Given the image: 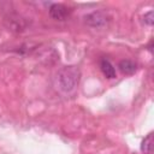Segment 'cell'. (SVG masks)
Wrapping results in <instances>:
<instances>
[{"instance_id": "obj_1", "label": "cell", "mask_w": 154, "mask_h": 154, "mask_svg": "<svg viewBox=\"0 0 154 154\" xmlns=\"http://www.w3.org/2000/svg\"><path fill=\"white\" fill-rule=\"evenodd\" d=\"M81 72L76 66H65L60 69L54 78V87L63 94H71L79 83Z\"/></svg>"}, {"instance_id": "obj_2", "label": "cell", "mask_w": 154, "mask_h": 154, "mask_svg": "<svg viewBox=\"0 0 154 154\" xmlns=\"http://www.w3.org/2000/svg\"><path fill=\"white\" fill-rule=\"evenodd\" d=\"M85 23L93 28H101L107 24V14L101 11L93 12V13L85 16Z\"/></svg>"}, {"instance_id": "obj_3", "label": "cell", "mask_w": 154, "mask_h": 154, "mask_svg": "<svg viewBox=\"0 0 154 154\" xmlns=\"http://www.w3.org/2000/svg\"><path fill=\"white\" fill-rule=\"evenodd\" d=\"M70 8L63 4H53L49 7V16L55 20H65L70 16Z\"/></svg>"}, {"instance_id": "obj_4", "label": "cell", "mask_w": 154, "mask_h": 154, "mask_svg": "<svg viewBox=\"0 0 154 154\" xmlns=\"http://www.w3.org/2000/svg\"><path fill=\"white\" fill-rule=\"evenodd\" d=\"M100 69H101V72L103 73L105 77H107V78H114L116 77V69L109 60L101 59L100 60Z\"/></svg>"}, {"instance_id": "obj_5", "label": "cell", "mask_w": 154, "mask_h": 154, "mask_svg": "<svg viewBox=\"0 0 154 154\" xmlns=\"http://www.w3.org/2000/svg\"><path fill=\"white\" fill-rule=\"evenodd\" d=\"M119 70L122 71V73L124 75H132L136 70H137V65L136 63H134L132 60H129V59H124L119 63L118 65Z\"/></svg>"}, {"instance_id": "obj_6", "label": "cell", "mask_w": 154, "mask_h": 154, "mask_svg": "<svg viewBox=\"0 0 154 154\" xmlns=\"http://www.w3.org/2000/svg\"><path fill=\"white\" fill-rule=\"evenodd\" d=\"M141 150L144 154H153V134H148L141 143Z\"/></svg>"}, {"instance_id": "obj_7", "label": "cell", "mask_w": 154, "mask_h": 154, "mask_svg": "<svg viewBox=\"0 0 154 154\" xmlns=\"http://www.w3.org/2000/svg\"><path fill=\"white\" fill-rule=\"evenodd\" d=\"M143 19H144V23L146 24H148V25H153V11H149L148 13H146L144 14V17H143Z\"/></svg>"}]
</instances>
